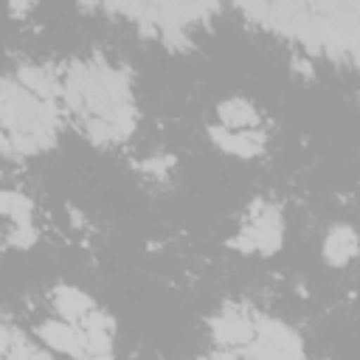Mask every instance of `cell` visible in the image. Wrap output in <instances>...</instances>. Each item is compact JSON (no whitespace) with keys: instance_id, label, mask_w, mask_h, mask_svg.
Listing matches in <instances>:
<instances>
[{"instance_id":"obj_10","label":"cell","mask_w":360,"mask_h":360,"mask_svg":"<svg viewBox=\"0 0 360 360\" xmlns=\"http://www.w3.org/2000/svg\"><path fill=\"white\" fill-rule=\"evenodd\" d=\"M84 352L104 357L112 352V338H107L104 329H90V332H84Z\"/></svg>"},{"instance_id":"obj_1","label":"cell","mask_w":360,"mask_h":360,"mask_svg":"<svg viewBox=\"0 0 360 360\" xmlns=\"http://www.w3.org/2000/svg\"><path fill=\"white\" fill-rule=\"evenodd\" d=\"M208 135H211V141H214L219 149H225V152H231V155H236V158H256V155L264 149V132H259V129L231 132V129H225V127H211Z\"/></svg>"},{"instance_id":"obj_4","label":"cell","mask_w":360,"mask_h":360,"mask_svg":"<svg viewBox=\"0 0 360 360\" xmlns=\"http://www.w3.org/2000/svg\"><path fill=\"white\" fill-rule=\"evenodd\" d=\"M39 335H42V340H45L51 349H56V352H68V354H76V357L87 354V352H84V335H79L76 329H70V326H65V323L48 321V323L39 326Z\"/></svg>"},{"instance_id":"obj_18","label":"cell","mask_w":360,"mask_h":360,"mask_svg":"<svg viewBox=\"0 0 360 360\" xmlns=\"http://www.w3.org/2000/svg\"><path fill=\"white\" fill-rule=\"evenodd\" d=\"M158 25L155 22H143V20H138V34L143 37V39H158Z\"/></svg>"},{"instance_id":"obj_16","label":"cell","mask_w":360,"mask_h":360,"mask_svg":"<svg viewBox=\"0 0 360 360\" xmlns=\"http://www.w3.org/2000/svg\"><path fill=\"white\" fill-rule=\"evenodd\" d=\"M228 245H231V248H236V250H242V253H253V250H256V245H253V236H250L248 231H242L239 236H233Z\"/></svg>"},{"instance_id":"obj_12","label":"cell","mask_w":360,"mask_h":360,"mask_svg":"<svg viewBox=\"0 0 360 360\" xmlns=\"http://www.w3.org/2000/svg\"><path fill=\"white\" fill-rule=\"evenodd\" d=\"M8 242H11L14 248H31V245L37 242V231L31 228V222H17L14 231L8 233Z\"/></svg>"},{"instance_id":"obj_19","label":"cell","mask_w":360,"mask_h":360,"mask_svg":"<svg viewBox=\"0 0 360 360\" xmlns=\"http://www.w3.org/2000/svg\"><path fill=\"white\" fill-rule=\"evenodd\" d=\"M34 6V0H8V8H11V14L14 17H22V14H28V8Z\"/></svg>"},{"instance_id":"obj_20","label":"cell","mask_w":360,"mask_h":360,"mask_svg":"<svg viewBox=\"0 0 360 360\" xmlns=\"http://www.w3.org/2000/svg\"><path fill=\"white\" fill-rule=\"evenodd\" d=\"M11 200H14V191H0V214H11Z\"/></svg>"},{"instance_id":"obj_2","label":"cell","mask_w":360,"mask_h":360,"mask_svg":"<svg viewBox=\"0 0 360 360\" xmlns=\"http://www.w3.org/2000/svg\"><path fill=\"white\" fill-rule=\"evenodd\" d=\"M245 231L253 236L256 250L276 253L281 248V217H278V208H262L256 222L250 228H245Z\"/></svg>"},{"instance_id":"obj_7","label":"cell","mask_w":360,"mask_h":360,"mask_svg":"<svg viewBox=\"0 0 360 360\" xmlns=\"http://www.w3.org/2000/svg\"><path fill=\"white\" fill-rule=\"evenodd\" d=\"M53 307L59 315H65L68 321H79L87 309H93V301L82 292V290H73V287H59L56 295H53Z\"/></svg>"},{"instance_id":"obj_17","label":"cell","mask_w":360,"mask_h":360,"mask_svg":"<svg viewBox=\"0 0 360 360\" xmlns=\"http://www.w3.org/2000/svg\"><path fill=\"white\" fill-rule=\"evenodd\" d=\"M290 68H292V73H298V76H304V79H309V76H312V65H309L307 59L292 56V59H290Z\"/></svg>"},{"instance_id":"obj_15","label":"cell","mask_w":360,"mask_h":360,"mask_svg":"<svg viewBox=\"0 0 360 360\" xmlns=\"http://www.w3.org/2000/svg\"><path fill=\"white\" fill-rule=\"evenodd\" d=\"M79 321H82V329H84V332H90V329H104V332H110V329H112V321H110L104 312H93V309H87Z\"/></svg>"},{"instance_id":"obj_14","label":"cell","mask_w":360,"mask_h":360,"mask_svg":"<svg viewBox=\"0 0 360 360\" xmlns=\"http://www.w3.org/2000/svg\"><path fill=\"white\" fill-rule=\"evenodd\" d=\"M31 211H34V205H31V200L28 197H22V194H14V200H11V219L14 222H31Z\"/></svg>"},{"instance_id":"obj_6","label":"cell","mask_w":360,"mask_h":360,"mask_svg":"<svg viewBox=\"0 0 360 360\" xmlns=\"http://www.w3.org/2000/svg\"><path fill=\"white\" fill-rule=\"evenodd\" d=\"M211 326H214V338H217L219 343H248V340H253V335H256L253 323H248V321H242V318H236V315H222V318H217Z\"/></svg>"},{"instance_id":"obj_9","label":"cell","mask_w":360,"mask_h":360,"mask_svg":"<svg viewBox=\"0 0 360 360\" xmlns=\"http://www.w3.org/2000/svg\"><path fill=\"white\" fill-rule=\"evenodd\" d=\"M84 132H87L90 143H96V146H104V143L115 141V129H112V124H110L107 118H101V115H93V118H87V124H84Z\"/></svg>"},{"instance_id":"obj_11","label":"cell","mask_w":360,"mask_h":360,"mask_svg":"<svg viewBox=\"0 0 360 360\" xmlns=\"http://www.w3.org/2000/svg\"><path fill=\"white\" fill-rule=\"evenodd\" d=\"M236 3V8L248 17V20H253V22H267V17H270V0H233Z\"/></svg>"},{"instance_id":"obj_3","label":"cell","mask_w":360,"mask_h":360,"mask_svg":"<svg viewBox=\"0 0 360 360\" xmlns=\"http://www.w3.org/2000/svg\"><path fill=\"white\" fill-rule=\"evenodd\" d=\"M253 329H256L259 338L270 340V343L281 352V357H301V354H304V352H301V338H298L290 326H284V323H278V321L259 318V321L253 323Z\"/></svg>"},{"instance_id":"obj_13","label":"cell","mask_w":360,"mask_h":360,"mask_svg":"<svg viewBox=\"0 0 360 360\" xmlns=\"http://www.w3.org/2000/svg\"><path fill=\"white\" fill-rule=\"evenodd\" d=\"M160 39L172 51H191V39L183 34V28H160Z\"/></svg>"},{"instance_id":"obj_8","label":"cell","mask_w":360,"mask_h":360,"mask_svg":"<svg viewBox=\"0 0 360 360\" xmlns=\"http://www.w3.org/2000/svg\"><path fill=\"white\" fill-rule=\"evenodd\" d=\"M219 118L225 127H256L259 124V112L242 101V98H228L219 104Z\"/></svg>"},{"instance_id":"obj_5","label":"cell","mask_w":360,"mask_h":360,"mask_svg":"<svg viewBox=\"0 0 360 360\" xmlns=\"http://www.w3.org/2000/svg\"><path fill=\"white\" fill-rule=\"evenodd\" d=\"M357 250V239H354V231L346 228V225H338L332 228V233L326 236V245H323V256L329 264H346Z\"/></svg>"}]
</instances>
